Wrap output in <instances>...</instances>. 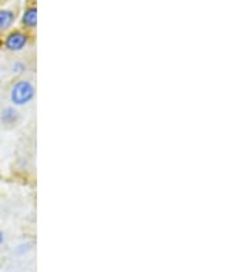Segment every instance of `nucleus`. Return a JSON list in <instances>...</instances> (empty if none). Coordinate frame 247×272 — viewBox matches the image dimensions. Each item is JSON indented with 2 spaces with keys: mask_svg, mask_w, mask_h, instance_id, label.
I'll return each instance as SVG.
<instances>
[{
  "mask_svg": "<svg viewBox=\"0 0 247 272\" xmlns=\"http://www.w3.org/2000/svg\"><path fill=\"white\" fill-rule=\"evenodd\" d=\"M36 97L33 83L26 79H20L10 88V101L14 106H26Z\"/></svg>",
  "mask_w": 247,
  "mask_h": 272,
  "instance_id": "nucleus-1",
  "label": "nucleus"
},
{
  "mask_svg": "<svg viewBox=\"0 0 247 272\" xmlns=\"http://www.w3.org/2000/svg\"><path fill=\"white\" fill-rule=\"evenodd\" d=\"M30 40L29 32L24 29H14L10 30L9 33L6 34L5 40H3V46L10 52H20L28 46Z\"/></svg>",
  "mask_w": 247,
  "mask_h": 272,
  "instance_id": "nucleus-2",
  "label": "nucleus"
},
{
  "mask_svg": "<svg viewBox=\"0 0 247 272\" xmlns=\"http://www.w3.org/2000/svg\"><path fill=\"white\" fill-rule=\"evenodd\" d=\"M13 73L14 75H22L24 71L26 70V66H25V63H22V62H15L13 65Z\"/></svg>",
  "mask_w": 247,
  "mask_h": 272,
  "instance_id": "nucleus-6",
  "label": "nucleus"
},
{
  "mask_svg": "<svg viewBox=\"0 0 247 272\" xmlns=\"http://www.w3.org/2000/svg\"><path fill=\"white\" fill-rule=\"evenodd\" d=\"M15 11L11 9H0V33L10 32L15 22Z\"/></svg>",
  "mask_w": 247,
  "mask_h": 272,
  "instance_id": "nucleus-4",
  "label": "nucleus"
},
{
  "mask_svg": "<svg viewBox=\"0 0 247 272\" xmlns=\"http://www.w3.org/2000/svg\"><path fill=\"white\" fill-rule=\"evenodd\" d=\"M5 242V234H3V231H0V245Z\"/></svg>",
  "mask_w": 247,
  "mask_h": 272,
  "instance_id": "nucleus-7",
  "label": "nucleus"
},
{
  "mask_svg": "<svg viewBox=\"0 0 247 272\" xmlns=\"http://www.w3.org/2000/svg\"><path fill=\"white\" fill-rule=\"evenodd\" d=\"M22 29L29 32L37 28V7L36 6H28L21 15Z\"/></svg>",
  "mask_w": 247,
  "mask_h": 272,
  "instance_id": "nucleus-3",
  "label": "nucleus"
},
{
  "mask_svg": "<svg viewBox=\"0 0 247 272\" xmlns=\"http://www.w3.org/2000/svg\"><path fill=\"white\" fill-rule=\"evenodd\" d=\"M0 121L6 126H15L20 121V113L13 106L5 107L0 112Z\"/></svg>",
  "mask_w": 247,
  "mask_h": 272,
  "instance_id": "nucleus-5",
  "label": "nucleus"
}]
</instances>
